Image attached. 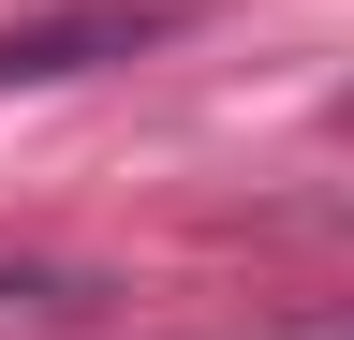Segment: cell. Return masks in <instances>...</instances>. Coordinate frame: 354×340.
<instances>
[{
	"mask_svg": "<svg viewBox=\"0 0 354 340\" xmlns=\"http://www.w3.org/2000/svg\"><path fill=\"white\" fill-rule=\"evenodd\" d=\"M162 30H177V0H74V15H30V30H0V89H59V74L148 60Z\"/></svg>",
	"mask_w": 354,
	"mask_h": 340,
	"instance_id": "obj_1",
	"label": "cell"
},
{
	"mask_svg": "<svg viewBox=\"0 0 354 340\" xmlns=\"http://www.w3.org/2000/svg\"><path fill=\"white\" fill-rule=\"evenodd\" d=\"M281 340H354V311H295V325H281Z\"/></svg>",
	"mask_w": 354,
	"mask_h": 340,
	"instance_id": "obj_2",
	"label": "cell"
},
{
	"mask_svg": "<svg viewBox=\"0 0 354 340\" xmlns=\"http://www.w3.org/2000/svg\"><path fill=\"white\" fill-rule=\"evenodd\" d=\"M339 134H354V89H339Z\"/></svg>",
	"mask_w": 354,
	"mask_h": 340,
	"instance_id": "obj_3",
	"label": "cell"
}]
</instances>
